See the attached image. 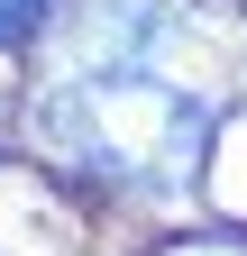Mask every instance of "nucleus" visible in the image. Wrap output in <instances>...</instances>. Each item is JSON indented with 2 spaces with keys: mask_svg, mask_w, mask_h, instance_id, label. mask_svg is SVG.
<instances>
[{
  "mask_svg": "<svg viewBox=\"0 0 247 256\" xmlns=\"http://www.w3.org/2000/svg\"><path fill=\"white\" fill-rule=\"evenodd\" d=\"M37 128L110 192H183L210 146V101L156 82L146 64H119V74H64L55 92H37Z\"/></svg>",
  "mask_w": 247,
  "mask_h": 256,
  "instance_id": "f257e3e1",
  "label": "nucleus"
},
{
  "mask_svg": "<svg viewBox=\"0 0 247 256\" xmlns=\"http://www.w3.org/2000/svg\"><path fill=\"white\" fill-rule=\"evenodd\" d=\"M37 28H55V0H0V46L37 37Z\"/></svg>",
  "mask_w": 247,
  "mask_h": 256,
  "instance_id": "f03ea898",
  "label": "nucleus"
}]
</instances>
